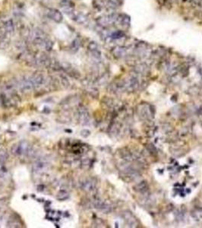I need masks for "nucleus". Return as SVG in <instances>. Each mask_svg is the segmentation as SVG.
Here are the masks:
<instances>
[{"label":"nucleus","instance_id":"obj_1","mask_svg":"<svg viewBox=\"0 0 202 228\" xmlns=\"http://www.w3.org/2000/svg\"><path fill=\"white\" fill-rule=\"evenodd\" d=\"M30 145L28 141H22L17 144L12 146L11 151L15 156H21V155H25L29 152Z\"/></svg>","mask_w":202,"mask_h":228},{"label":"nucleus","instance_id":"obj_2","mask_svg":"<svg viewBox=\"0 0 202 228\" xmlns=\"http://www.w3.org/2000/svg\"><path fill=\"white\" fill-rule=\"evenodd\" d=\"M68 198H69V195H68L67 192H65V191H60L57 196V199H59V201H64L66 200V199H67Z\"/></svg>","mask_w":202,"mask_h":228},{"label":"nucleus","instance_id":"obj_3","mask_svg":"<svg viewBox=\"0 0 202 228\" xmlns=\"http://www.w3.org/2000/svg\"><path fill=\"white\" fill-rule=\"evenodd\" d=\"M6 159V153L4 151H0V164Z\"/></svg>","mask_w":202,"mask_h":228}]
</instances>
